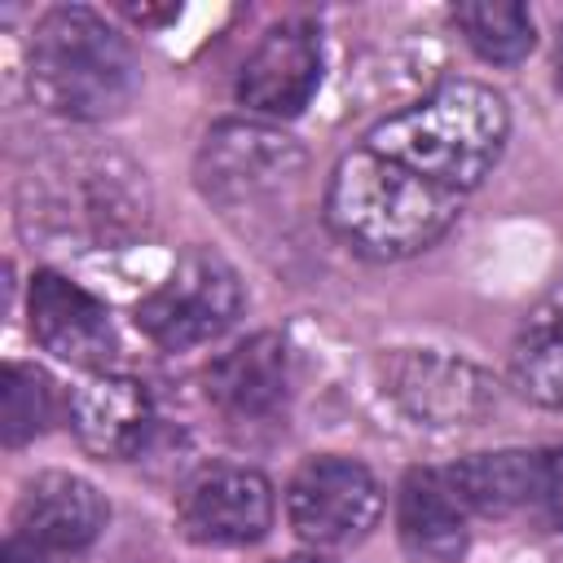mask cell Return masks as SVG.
I'll list each match as a JSON object with an SVG mask.
<instances>
[{"label": "cell", "mask_w": 563, "mask_h": 563, "mask_svg": "<svg viewBox=\"0 0 563 563\" xmlns=\"http://www.w3.org/2000/svg\"><path fill=\"white\" fill-rule=\"evenodd\" d=\"M457 194L374 154H343L325 189V224L365 260H409L440 242L457 220Z\"/></svg>", "instance_id": "obj_1"}, {"label": "cell", "mask_w": 563, "mask_h": 563, "mask_svg": "<svg viewBox=\"0 0 563 563\" xmlns=\"http://www.w3.org/2000/svg\"><path fill=\"white\" fill-rule=\"evenodd\" d=\"M510 132L506 101L471 79L440 84L422 101H413L400 114H387L369 128L365 145L418 176H427L440 189H475L493 163L501 158Z\"/></svg>", "instance_id": "obj_2"}, {"label": "cell", "mask_w": 563, "mask_h": 563, "mask_svg": "<svg viewBox=\"0 0 563 563\" xmlns=\"http://www.w3.org/2000/svg\"><path fill=\"white\" fill-rule=\"evenodd\" d=\"M31 97L62 119H114L141 92V66L132 44L92 9L62 4L35 22L26 48Z\"/></svg>", "instance_id": "obj_3"}, {"label": "cell", "mask_w": 563, "mask_h": 563, "mask_svg": "<svg viewBox=\"0 0 563 563\" xmlns=\"http://www.w3.org/2000/svg\"><path fill=\"white\" fill-rule=\"evenodd\" d=\"M242 312V282L216 251H185L176 268L136 303V325L150 343L185 352L220 339Z\"/></svg>", "instance_id": "obj_4"}, {"label": "cell", "mask_w": 563, "mask_h": 563, "mask_svg": "<svg viewBox=\"0 0 563 563\" xmlns=\"http://www.w3.org/2000/svg\"><path fill=\"white\" fill-rule=\"evenodd\" d=\"M303 172V150L260 123H220L198 154V185L211 202L238 211L277 198Z\"/></svg>", "instance_id": "obj_5"}, {"label": "cell", "mask_w": 563, "mask_h": 563, "mask_svg": "<svg viewBox=\"0 0 563 563\" xmlns=\"http://www.w3.org/2000/svg\"><path fill=\"white\" fill-rule=\"evenodd\" d=\"M286 515L290 528L308 545H352L361 541L378 515H383V493L378 479L352 462V457H312L299 466V475L286 488Z\"/></svg>", "instance_id": "obj_6"}, {"label": "cell", "mask_w": 563, "mask_h": 563, "mask_svg": "<svg viewBox=\"0 0 563 563\" xmlns=\"http://www.w3.org/2000/svg\"><path fill=\"white\" fill-rule=\"evenodd\" d=\"M176 515L198 545H251L273 528V484L251 466H207L180 488Z\"/></svg>", "instance_id": "obj_7"}, {"label": "cell", "mask_w": 563, "mask_h": 563, "mask_svg": "<svg viewBox=\"0 0 563 563\" xmlns=\"http://www.w3.org/2000/svg\"><path fill=\"white\" fill-rule=\"evenodd\" d=\"M321 84V40L317 26L303 18L277 22L264 31L255 53L242 62L238 101L268 119L299 114Z\"/></svg>", "instance_id": "obj_8"}, {"label": "cell", "mask_w": 563, "mask_h": 563, "mask_svg": "<svg viewBox=\"0 0 563 563\" xmlns=\"http://www.w3.org/2000/svg\"><path fill=\"white\" fill-rule=\"evenodd\" d=\"M26 308H31V334L57 361H70V365H84V369H101L114 356V325H110L106 303L92 299L70 277H62L53 268L35 273Z\"/></svg>", "instance_id": "obj_9"}, {"label": "cell", "mask_w": 563, "mask_h": 563, "mask_svg": "<svg viewBox=\"0 0 563 563\" xmlns=\"http://www.w3.org/2000/svg\"><path fill=\"white\" fill-rule=\"evenodd\" d=\"M383 374H387V391L431 427L475 422L493 405L488 378L479 369L435 352H400L383 365Z\"/></svg>", "instance_id": "obj_10"}, {"label": "cell", "mask_w": 563, "mask_h": 563, "mask_svg": "<svg viewBox=\"0 0 563 563\" xmlns=\"http://www.w3.org/2000/svg\"><path fill=\"white\" fill-rule=\"evenodd\" d=\"M202 383L220 413L242 418V422L273 418L290 391V347L273 330L251 334L238 347H229L224 356H216L211 369L202 374Z\"/></svg>", "instance_id": "obj_11"}, {"label": "cell", "mask_w": 563, "mask_h": 563, "mask_svg": "<svg viewBox=\"0 0 563 563\" xmlns=\"http://www.w3.org/2000/svg\"><path fill=\"white\" fill-rule=\"evenodd\" d=\"M70 427L79 444L97 457H136L154 427V405L145 383L128 374H92L70 400Z\"/></svg>", "instance_id": "obj_12"}, {"label": "cell", "mask_w": 563, "mask_h": 563, "mask_svg": "<svg viewBox=\"0 0 563 563\" xmlns=\"http://www.w3.org/2000/svg\"><path fill=\"white\" fill-rule=\"evenodd\" d=\"M101 528H106L101 493L70 471L35 475L18 501V532L53 554L92 545Z\"/></svg>", "instance_id": "obj_13"}, {"label": "cell", "mask_w": 563, "mask_h": 563, "mask_svg": "<svg viewBox=\"0 0 563 563\" xmlns=\"http://www.w3.org/2000/svg\"><path fill=\"white\" fill-rule=\"evenodd\" d=\"M396 532L413 563H457L471 545L466 506L444 471H409L396 497Z\"/></svg>", "instance_id": "obj_14"}, {"label": "cell", "mask_w": 563, "mask_h": 563, "mask_svg": "<svg viewBox=\"0 0 563 563\" xmlns=\"http://www.w3.org/2000/svg\"><path fill=\"white\" fill-rule=\"evenodd\" d=\"M444 475H449V484L466 510H479L493 519L541 497V453H523V449L471 453L457 466H449Z\"/></svg>", "instance_id": "obj_15"}, {"label": "cell", "mask_w": 563, "mask_h": 563, "mask_svg": "<svg viewBox=\"0 0 563 563\" xmlns=\"http://www.w3.org/2000/svg\"><path fill=\"white\" fill-rule=\"evenodd\" d=\"M457 31L466 35V44L497 66H515L532 53L537 35H532V13L515 0H475V4H457L453 9Z\"/></svg>", "instance_id": "obj_16"}, {"label": "cell", "mask_w": 563, "mask_h": 563, "mask_svg": "<svg viewBox=\"0 0 563 563\" xmlns=\"http://www.w3.org/2000/svg\"><path fill=\"white\" fill-rule=\"evenodd\" d=\"M510 378L528 400L563 409V325L528 317L510 356Z\"/></svg>", "instance_id": "obj_17"}, {"label": "cell", "mask_w": 563, "mask_h": 563, "mask_svg": "<svg viewBox=\"0 0 563 563\" xmlns=\"http://www.w3.org/2000/svg\"><path fill=\"white\" fill-rule=\"evenodd\" d=\"M53 418V387L31 365H4L0 374V440L9 449L35 440Z\"/></svg>", "instance_id": "obj_18"}, {"label": "cell", "mask_w": 563, "mask_h": 563, "mask_svg": "<svg viewBox=\"0 0 563 563\" xmlns=\"http://www.w3.org/2000/svg\"><path fill=\"white\" fill-rule=\"evenodd\" d=\"M541 501H545L554 528L563 532V444L541 453Z\"/></svg>", "instance_id": "obj_19"}, {"label": "cell", "mask_w": 563, "mask_h": 563, "mask_svg": "<svg viewBox=\"0 0 563 563\" xmlns=\"http://www.w3.org/2000/svg\"><path fill=\"white\" fill-rule=\"evenodd\" d=\"M48 554H53V550H44V545L26 541L22 532H13V537L4 541V550H0V563H53Z\"/></svg>", "instance_id": "obj_20"}, {"label": "cell", "mask_w": 563, "mask_h": 563, "mask_svg": "<svg viewBox=\"0 0 563 563\" xmlns=\"http://www.w3.org/2000/svg\"><path fill=\"white\" fill-rule=\"evenodd\" d=\"M532 317H541V321H554V325H563V277L554 282V290L545 295V303L532 312Z\"/></svg>", "instance_id": "obj_21"}, {"label": "cell", "mask_w": 563, "mask_h": 563, "mask_svg": "<svg viewBox=\"0 0 563 563\" xmlns=\"http://www.w3.org/2000/svg\"><path fill=\"white\" fill-rule=\"evenodd\" d=\"M277 563H334L325 554H290V559H277Z\"/></svg>", "instance_id": "obj_22"}, {"label": "cell", "mask_w": 563, "mask_h": 563, "mask_svg": "<svg viewBox=\"0 0 563 563\" xmlns=\"http://www.w3.org/2000/svg\"><path fill=\"white\" fill-rule=\"evenodd\" d=\"M554 79H559V88H563V35H559V53H554Z\"/></svg>", "instance_id": "obj_23"}]
</instances>
